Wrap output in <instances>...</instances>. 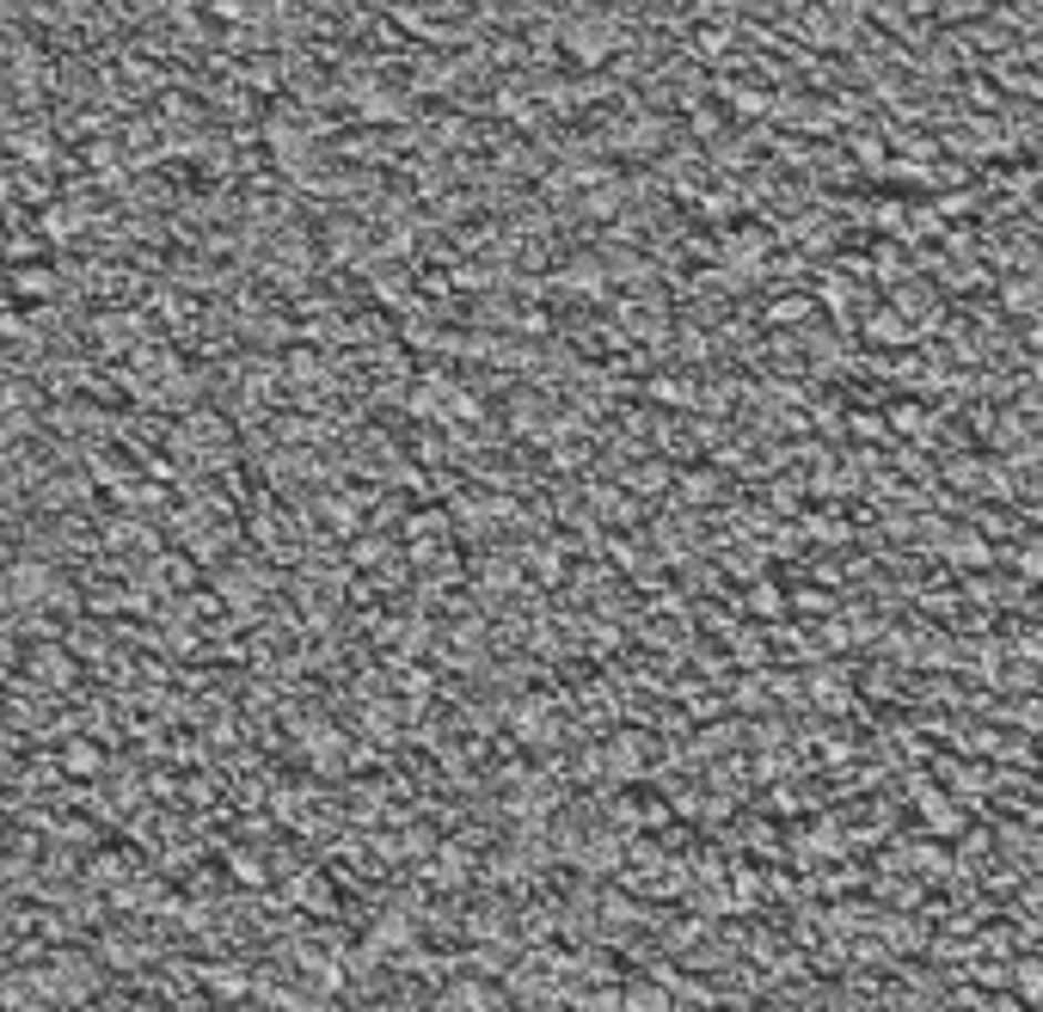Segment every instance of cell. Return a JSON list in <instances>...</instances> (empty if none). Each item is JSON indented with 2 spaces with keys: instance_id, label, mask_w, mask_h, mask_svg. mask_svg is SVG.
<instances>
[{
  "instance_id": "6da1fadb",
  "label": "cell",
  "mask_w": 1043,
  "mask_h": 1012,
  "mask_svg": "<svg viewBox=\"0 0 1043 1012\" xmlns=\"http://www.w3.org/2000/svg\"><path fill=\"white\" fill-rule=\"evenodd\" d=\"M945 559H951V565H958V571H982V565H994V546H989V540L976 534V528H970V534H964V528H958V534L945 540Z\"/></svg>"
}]
</instances>
